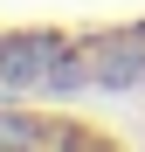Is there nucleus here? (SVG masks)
Listing matches in <instances>:
<instances>
[{"label":"nucleus","mask_w":145,"mask_h":152,"mask_svg":"<svg viewBox=\"0 0 145 152\" xmlns=\"http://www.w3.org/2000/svg\"><path fill=\"white\" fill-rule=\"evenodd\" d=\"M55 76H62V48H48V42L0 48V90H55Z\"/></svg>","instance_id":"nucleus-1"},{"label":"nucleus","mask_w":145,"mask_h":152,"mask_svg":"<svg viewBox=\"0 0 145 152\" xmlns=\"http://www.w3.org/2000/svg\"><path fill=\"white\" fill-rule=\"evenodd\" d=\"M42 145V132L28 118H14V111H0V152H35Z\"/></svg>","instance_id":"nucleus-2"}]
</instances>
